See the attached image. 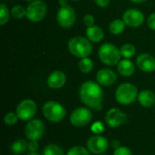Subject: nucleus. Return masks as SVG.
Listing matches in <instances>:
<instances>
[{
    "mask_svg": "<svg viewBox=\"0 0 155 155\" xmlns=\"http://www.w3.org/2000/svg\"><path fill=\"white\" fill-rule=\"evenodd\" d=\"M81 102L91 110L101 111L103 109L104 91L102 85L94 81H85L79 89Z\"/></svg>",
    "mask_w": 155,
    "mask_h": 155,
    "instance_id": "nucleus-1",
    "label": "nucleus"
},
{
    "mask_svg": "<svg viewBox=\"0 0 155 155\" xmlns=\"http://www.w3.org/2000/svg\"><path fill=\"white\" fill-rule=\"evenodd\" d=\"M42 114L48 122L58 124L65 118L66 109L59 102L47 101L42 106Z\"/></svg>",
    "mask_w": 155,
    "mask_h": 155,
    "instance_id": "nucleus-2",
    "label": "nucleus"
},
{
    "mask_svg": "<svg viewBox=\"0 0 155 155\" xmlns=\"http://www.w3.org/2000/svg\"><path fill=\"white\" fill-rule=\"evenodd\" d=\"M68 50L71 54L78 58L89 57L93 52V45L87 37L74 36L68 42Z\"/></svg>",
    "mask_w": 155,
    "mask_h": 155,
    "instance_id": "nucleus-3",
    "label": "nucleus"
},
{
    "mask_svg": "<svg viewBox=\"0 0 155 155\" xmlns=\"http://www.w3.org/2000/svg\"><path fill=\"white\" fill-rule=\"evenodd\" d=\"M137 87L131 83H124L120 84L115 91L114 97L118 104L122 105H130L138 98Z\"/></svg>",
    "mask_w": 155,
    "mask_h": 155,
    "instance_id": "nucleus-4",
    "label": "nucleus"
},
{
    "mask_svg": "<svg viewBox=\"0 0 155 155\" xmlns=\"http://www.w3.org/2000/svg\"><path fill=\"white\" fill-rule=\"evenodd\" d=\"M98 56L100 61L107 66H115L121 61V53L112 43L103 44L98 50Z\"/></svg>",
    "mask_w": 155,
    "mask_h": 155,
    "instance_id": "nucleus-5",
    "label": "nucleus"
},
{
    "mask_svg": "<svg viewBox=\"0 0 155 155\" xmlns=\"http://www.w3.org/2000/svg\"><path fill=\"white\" fill-rule=\"evenodd\" d=\"M93 113L88 107H78L75 108L69 116L70 124L74 127H84L87 126L93 121Z\"/></svg>",
    "mask_w": 155,
    "mask_h": 155,
    "instance_id": "nucleus-6",
    "label": "nucleus"
},
{
    "mask_svg": "<svg viewBox=\"0 0 155 155\" xmlns=\"http://www.w3.org/2000/svg\"><path fill=\"white\" fill-rule=\"evenodd\" d=\"M15 113L20 121L28 122L35 118L37 113V104L32 99H24L17 104Z\"/></svg>",
    "mask_w": 155,
    "mask_h": 155,
    "instance_id": "nucleus-7",
    "label": "nucleus"
},
{
    "mask_svg": "<svg viewBox=\"0 0 155 155\" xmlns=\"http://www.w3.org/2000/svg\"><path fill=\"white\" fill-rule=\"evenodd\" d=\"M47 13V5L43 0H33L26 7V18L32 23L42 21Z\"/></svg>",
    "mask_w": 155,
    "mask_h": 155,
    "instance_id": "nucleus-8",
    "label": "nucleus"
},
{
    "mask_svg": "<svg viewBox=\"0 0 155 155\" xmlns=\"http://www.w3.org/2000/svg\"><path fill=\"white\" fill-rule=\"evenodd\" d=\"M45 126L42 120L34 118L26 122L25 127V135L28 141H39L45 134Z\"/></svg>",
    "mask_w": 155,
    "mask_h": 155,
    "instance_id": "nucleus-9",
    "label": "nucleus"
},
{
    "mask_svg": "<svg viewBox=\"0 0 155 155\" xmlns=\"http://www.w3.org/2000/svg\"><path fill=\"white\" fill-rule=\"evenodd\" d=\"M56 21L58 25L63 28L72 27L76 21V14L74 9L68 5L60 6L56 13Z\"/></svg>",
    "mask_w": 155,
    "mask_h": 155,
    "instance_id": "nucleus-10",
    "label": "nucleus"
},
{
    "mask_svg": "<svg viewBox=\"0 0 155 155\" xmlns=\"http://www.w3.org/2000/svg\"><path fill=\"white\" fill-rule=\"evenodd\" d=\"M86 147L93 154H104L109 148V141L102 134H94L87 140Z\"/></svg>",
    "mask_w": 155,
    "mask_h": 155,
    "instance_id": "nucleus-11",
    "label": "nucleus"
},
{
    "mask_svg": "<svg viewBox=\"0 0 155 155\" xmlns=\"http://www.w3.org/2000/svg\"><path fill=\"white\" fill-rule=\"evenodd\" d=\"M105 124L111 129L119 128L127 121V114L118 108H111L104 116Z\"/></svg>",
    "mask_w": 155,
    "mask_h": 155,
    "instance_id": "nucleus-12",
    "label": "nucleus"
},
{
    "mask_svg": "<svg viewBox=\"0 0 155 155\" xmlns=\"http://www.w3.org/2000/svg\"><path fill=\"white\" fill-rule=\"evenodd\" d=\"M123 20L126 25L135 28L141 26L144 22V15L142 11L131 8L127 9L123 15Z\"/></svg>",
    "mask_w": 155,
    "mask_h": 155,
    "instance_id": "nucleus-13",
    "label": "nucleus"
},
{
    "mask_svg": "<svg viewBox=\"0 0 155 155\" xmlns=\"http://www.w3.org/2000/svg\"><path fill=\"white\" fill-rule=\"evenodd\" d=\"M117 75L112 69L103 68L96 74V81L102 86H112L115 84Z\"/></svg>",
    "mask_w": 155,
    "mask_h": 155,
    "instance_id": "nucleus-14",
    "label": "nucleus"
},
{
    "mask_svg": "<svg viewBox=\"0 0 155 155\" xmlns=\"http://www.w3.org/2000/svg\"><path fill=\"white\" fill-rule=\"evenodd\" d=\"M136 66L144 73L155 71V58L150 54H141L136 58Z\"/></svg>",
    "mask_w": 155,
    "mask_h": 155,
    "instance_id": "nucleus-15",
    "label": "nucleus"
},
{
    "mask_svg": "<svg viewBox=\"0 0 155 155\" xmlns=\"http://www.w3.org/2000/svg\"><path fill=\"white\" fill-rule=\"evenodd\" d=\"M46 83L51 89H60L66 84V75L63 71L55 70L48 75Z\"/></svg>",
    "mask_w": 155,
    "mask_h": 155,
    "instance_id": "nucleus-16",
    "label": "nucleus"
},
{
    "mask_svg": "<svg viewBox=\"0 0 155 155\" xmlns=\"http://www.w3.org/2000/svg\"><path fill=\"white\" fill-rule=\"evenodd\" d=\"M137 100L141 106L144 108H150L155 104V94L148 89L143 90L139 93Z\"/></svg>",
    "mask_w": 155,
    "mask_h": 155,
    "instance_id": "nucleus-17",
    "label": "nucleus"
},
{
    "mask_svg": "<svg viewBox=\"0 0 155 155\" xmlns=\"http://www.w3.org/2000/svg\"><path fill=\"white\" fill-rule=\"evenodd\" d=\"M118 73L124 77H129L133 75L135 72V65L134 64L127 58H124L121 60L117 64Z\"/></svg>",
    "mask_w": 155,
    "mask_h": 155,
    "instance_id": "nucleus-18",
    "label": "nucleus"
},
{
    "mask_svg": "<svg viewBox=\"0 0 155 155\" xmlns=\"http://www.w3.org/2000/svg\"><path fill=\"white\" fill-rule=\"evenodd\" d=\"M85 34L89 41L93 43H100L104 39V33L103 29L100 26L95 25L93 26L87 27Z\"/></svg>",
    "mask_w": 155,
    "mask_h": 155,
    "instance_id": "nucleus-19",
    "label": "nucleus"
},
{
    "mask_svg": "<svg viewBox=\"0 0 155 155\" xmlns=\"http://www.w3.org/2000/svg\"><path fill=\"white\" fill-rule=\"evenodd\" d=\"M28 141L25 139H17L10 145V151L14 155H22L27 150Z\"/></svg>",
    "mask_w": 155,
    "mask_h": 155,
    "instance_id": "nucleus-20",
    "label": "nucleus"
},
{
    "mask_svg": "<svg viewBox=\"0 0 155 155\" xmlns=\"http://www.w3.org/2000/svg\"><path fill=\"white\" fill-rule=\"evenodd\" d=\"M62 146L56 143H49L45 145L42 151V155H65Z\"/></svg>",
    "mask_w": 155,
    "mask_h": 155,
    "instance_id": "nucleus-21",
    "label": "nucleus"
},
{
    "mask_svg": "<svg viewBox=\"0 0 155 155\" xmlns=\"http://www.w3.org/2000/svg\"><path fill=\"white\" fill-rule=\"evenodd\" d=\"M125 23L123 19H114L109 25V30L111 34L114 35H121L125 30Z\"/></svg>",
    "mask_w": 155,
    "mask_h": 155,
    "instance_id": "nucleus-22",
    "label": "nucleus"
},
{
    "mask_svg": "<svg viewBox=\"0 0 155 155\" xmlns=\"http://www.w3.org/2000/svg\"><path fill=\"white\" fill-rule=\"evenodd\" d=\"M120 53H121V55L124 57V58H132L133 56H134L135 53H136V49H135V46L131 44V43H126L124 45H123L120 48Z\"/></svg>",
    "mask_w": 155,
    "mask_h": 155,
    "instance_id": "nucleus-23",
    "label": "nucleus"
},
{
    "mask_svg": "<svg viewBox=\"0 0 155 155\" xmlns=\"http://www.w3.org/2000/svg\"><path fill=\"white\" fill-rule=\"evenodd\" d=\"M79 69L82 73L84 74H89L93 71L94 69V62L92 59H90L89 57H84V58H81L80 62H79Z\"/></svg>",
    "mask_w": 155,
    "mask_h": 155,
    "instance_id": "nucleus-24",
    "label": "nucleus"
},
{
    "mask_svg": "<svg viewBox=\"0 0 155 155\" xmlns=\"http://www.w3.org/2000/svg\"><path fill=\"white\" fill-rule=\"evenodd\" d=\"M65 155H91L87 147L82 145H75L68 149Z\"/></svg>",
    "mask_w": 155,
    "mask_h": 155,
    "instance_id": "nucleus-25",
    "label": "nucleus"
},
{
    "mask_svg": "<svg viewBox=\"0 0 155 155\" xmlns=\"http://www.w3.org/2000/svg\"><path fill=\"white\" fill-rule=\"evenodd\" d=\"M10 15H11V12H9L7 6L4 3H2L0 5V25H5V24H7Z\"/></svg>",
    "mask_w": 155,
    "mask_h": 155,
    "instance_id": "nucleus-26",
    "label": "nucleus"
},
{
    "mask_svg": "<svg viewBox=\"0 0 155 155\" xmlns=\"http://www.w3.org/2000/svg\"><path fill=\"white\" fill-rule=\"evenodd\" d=\"M11 15L14 18L21 19L26 16V8H25L23 5H14L11 9Z\"/></svg>",
    "mask_w": 155,
    "mask_h": 155,
    "instance_id": "nucleus-27",
    "label": "nucleus"
},
{
    "mask_svg": "<svg viewBox=\"0 0 155 155\" xmlns=\"http://www.w3.org/2000/svg\"><path fill=\"white\" fill-rule=\"evenodd\" d=\"M19 118L15 112H8L4 116V124L7 126H13L17 124Z\"/></svg>",
    "mask_w": 155,
    "mask_h": 155,
    "instance_id": "nucleus-28",
    "label": "nucleus"
},
{
    "mask_svg": "<svg viewBox=\"0 0 155 155\" xmlns=\"http://www.w3.org/2000/svg\"><path fill=\"white\" fill-rule=\"evenodd\" d=\"M104 124L101 121H96L91 125V132L94 134H102L104 132Z\"/></svg>",
    "mask_w": 155,
    "mask_h": 155,
    "instance_id": "nucleus-29",
    "label": "nucleus"
},
{
    "mask_svg": "<svg viewBox=\"0 0 155 155\" xmlns=\"http://www.w3.org/2000/svg\"><path fill=\"white\" fill-rule=\"evenodd\" d=\"M113 155H133V153L129 147L122 145L119 148L114 150Z\"/></svg>",
    "mask_w": 155,
    "mask_h": 155,
    "instance_id": "nucleus-30",
    "label": "nucleus"
},
{
    "mask_svg": "<svg viewBox=\"0 0 155 155\" xmlns=\"http://www.w3.org/2000/svg\"><path fill=\"white\" fill-rule=\"evenodd\" d=\"M84 24L85 25L86 27H90L94 25V17L91 15V14H87L84 16Z\"/></svg>",
    "mask_w": 155,
    "mask_h": 155,
    "instance_id": "nucleus-31",
    "label": "nucleus"
},
{
    "mask_svg": "<svg viewBox=\"0 0 155 155\" xmlns=\"http://www.w3.org/2000/svg\"><path fill=\"white\" fill-rule=\"evenodd\" d=\"M38 149H39V144L37 141H28V145H27L28 152H37Z\"/></svg>",
    "mask_w": 155,
    "mask_h": 155,
    "instance_id": "nucleus-32",
    "label": "nucleus"
},
{
    "mask_svg": "<svg viewBox=\"0 0 155 155\" xmlns=\"http://www.w3.org/2000/svg\"><path fill=\"white\" fill-rule=\"evenodd\" d=\"M147 25L149 26L150 29H152L153 31H155V12L151 14L148 18H147Z\"/></svg>",
    "mask_w": 155,
    "mask_h": 155,
    "instance_id": "nucleus-33",
    "label": "nucleus"
},
{
    "mask_svg": "<svg viewBox=\"0 0 155 155\" xmlns=\"http://www.w3.org/2000/svg\"><path fill=\"white\" fill-rule=\"evenodd\" d=\"M95 4L99 6V7H102V8H105L106 6L109 5L111 0H94Z\"/></svg>",
    "mask_w": 155,
    "mask_h": 155,
    "instance_id": "nucleus-34",
    "label": "nucleus"
},
{
    "mask_svg": "<svg viewBox=\"0 0 155 155\" xmlns=\"http://www.w3.org/2000/svg\"><path fill=\"white\" fill-rule=\"evenodd\" d=\"M111 146H112L114 149H117V148H119L120 146H122L120 140H118V139H114V140H113V141L111 142Z\"/></svg>",
    "mask_w": 155,
    "mask_h": 155,
    "instance_id": "nucleus-35",
    "label": "nucleus"
},
{
    "mask_svg": "<svg viewBox=\"0 0 155 155\" xmlns=\"http://www.w3.org/2000/svg\"><path fill=\"white\" fill-rule=\"evenodd\" d=\"M59 5L60 6H65L68 5V0H59Z\"/></svg>",
    "mask_w": 155,
    "mask_h": 155,
    "instance_id": "nucleus-36",
    "label": "nucleus"
},
{
    "mask_svg": "<svg viewBox=\"0 0 155 155\" xmlns=\"http://www.w3.org/2000/svg\"><path fill=\"white\" fill-rule=\"evenodd\" d=\"M130 1H132L133 3H135V4H140V3H143L146 0H130Z\"/></svg>",
    "mask_w": 155,
    "mask_h": 155,
    "instance_id": "nucleus-37",
    "label": "nucleus"
},
{
    "mask_svg": "<svg viewBox=\"0 0 155 155\" xmlns=\"http://www.w3.org/2000/svg\"><path fill=\"white\" fill-rule=\"evenodd\" d=\"M26 155H40V153L38 152H28Z\"/></svg>",
    "mask_w": 155,
    "mask_h": 155,
    "instance_id": "nucleus-38",
    "label": "nucleus"
},
{
    "mask_svg": "<svg viewBox=\"0 0 155 155\" xmlns=\"http://www.w3.org/2000/svg\"><path fill=\"white\" fill-rule=\"evenodd\" d=\"M71 1H79V0H71Z\"/></svg>",
    "mask_w": 155,
    "mask_h": 155,
    "instance_id": "nucleus-39",
    "label": "nucleus"
},
{
    "mask_svg": "<svg viewBox=\"0 0 155 155\" xmlns=\"http://www.w3.org/2000/svg\"><path fill=\"white\" fill-rule=\"evenodd\" d=\"M101 155H106V154H104H104H101Z\"/></svg>",
    "mask_w": 155,
    "mask_h": 155,
    "instance_id": "nucleus-40",
    "label": "nucleus"
},
{
    "mask_svg": "<svg viewBox=\"0 0 155 155\" xmlns=\"http://www.w3.org/2000/svg\"><path fill=\"white\" fill-rule=\"evenodd\" d=\"M28 1H31V0H28Z\"/></svg>",
    "mask_w": 155,
    "mask_h": 155,
    "instance_id": "nucleus-41",
    "label": "nucleus"
}]
</instances>
